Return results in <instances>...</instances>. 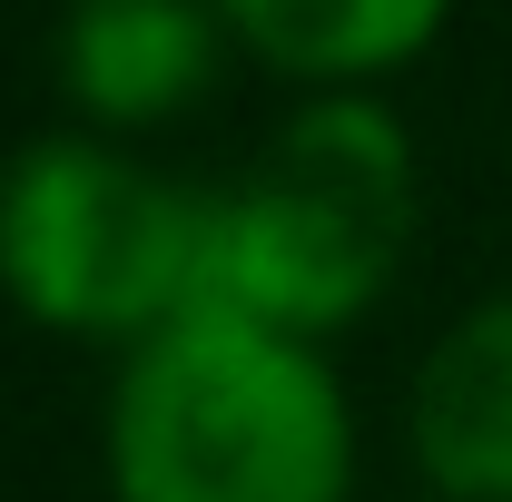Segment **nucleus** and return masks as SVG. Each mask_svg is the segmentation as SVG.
I'll list each match as a JSON object with an SVG mask.
<instances>
[{"label":"nucleus","mask_w":512,"mask_h":502,"mask_svg":"<svg viewBox=\"0 0 512 502\" xmlns=\"http://www.w3.org/2000/svg\"><path fill=\"white\" fill-rule=\"evenodd\" d=\"M227 60L217 0H69L60 20V89L89 128H158L197 109Z\"/></svg>","instance_id":"20e7f679"},{"label":"nucleus","mask_w":512,"mask_h":502,"mask_svg":"<svg viewBox=\"0 0 512 502\" xmlns=\"http://www.w3.org/2000/svg\"><path fill=\"white\" fill-rule=\"evenodd\" d=\"M119 502H345L355 414L325 345L237 306H188L128 345L109 404Z\"/></svg>","instance_id":"f257e3e1"},{"label":"nucleus","mask_w":512,"mask_h":502,"mask_svg":"<svg viewBox=\"0 0 512 502\" xmlns=\"http://www.w3.org/2000/svg\"><path fill=\"white\" fill-rule=\"evenodd\" d=\"M227 40L256 50L276 79L306 89H365L384 69L424 60L453 0H217Z\"/></svg>","instance_id":"423d86ee"},{"label":"nucleus","mask_w":512,"mask_h":502,"mask_svg":"<svg viewBox=\"0 0 512 502\" xmlns=\"http://www.w3.org/2000/svg\"><path fill=\"white\" fill-rule=\"evenodd\" d=\"M414 237V138L365 89H316L247 178L207 197V306L325 345L375 306Z\"/></svg>","instance_id":"f03ea898"},{"label":"nucleus","mask_w":512,"mask_h":502,"mask_svg":"<svg viewBox=\"0 0 512 502\" xmlns=\"http://www.w3.org/2000/svg\"><path fill=\"white\" fill-rule=\"evenodd\" d=\"M0 286L50 335L148 345L207 306V197L168 188L99 128L40 138L0 168Z\"/></svg>","instance_id":"7ed1b4c3"},{"label":"nucleus","mask_w":512,"mask_h":502,"mask_svg":"<svg viewBox=\"0 0 512 502\" xmlns=\"http://www.w3.org/2000/svg\"><path fill=\"white\" fill-rule=\"evenodd\" d=\"M414 463L444 502H512V296L434 335L414 375Z\"/></svg>","instance_id":"39448f33"}]
</instances>
